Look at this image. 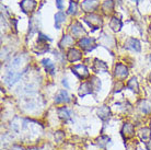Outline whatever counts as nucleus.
<instances>
[{"instance_id":"nucleus-5","label":"nucleus","mask_w":151,"mask_h":150,"mask_svg":"<svg viewBox=\"0 0 151 150\" xmlns=\"http://www.w3.org/2000/svg\"><path fill=\"white\" fill-rule=\"evenodd\" d=\"M128 71H127V68L125 67L124 65L118 64L115 67V77L119 79H124L125 77H127Z\"/></svg>"},{"instance_id":"nucleus-30","label":"nucleus","mask_w":151,"mask_h":150,"mask_svg":"<svg viewBox=\"0 0 151 150\" xmlns=\"http://www.w3.org/2000/svg\"><path fill=\"white\" fill-rule=\"evenodd\" d=\"M150 60H151V55H150Z\"/></svg>"},{"instance_id":"nucleus-25","label":"nucleus","mask_w":151,"mask_h":150,"mask_svg":"<svg viewBox=\"0 0 151 150\" xmlns=\"http://www.w3.org/2000/svg\"><path fill=\"white\" fill-rule=\"evenodd\" d=\"M63 84H64V86L66 87L67 89L69 88V84H68V81H67V79H64V80H63Z\"/></svg>"},{"instance_id":"nucleus-11","label":"nucleus","mask_w":151,"mask_h":150,"mask_svg":"<svg viewBox=\"0 0 151 150\" xmlns=\"http://www.w3.org/2000/svg\"><path fill=\"white\" fill-rule=\"evenodd\" d=\"M81 53L77 49H70L68 52V55H67V58H68L69 61H76V60H79L81 59Z\"/></svg>"},{"instance_id":"nucleus-26","label":"nucleus","mask_w":151,"mask_h":150,"mask_svg":"<svg viewBox=\"0 0 151 150\" xmlns=\"http://www.w3.org/2000/svg\"><path fill=\"white\" fill-rule=\"evenodd\" d=\"M148 149L151 150V141H150V144H148Z\"/></svg>"},{"instance_id":"nucleus-21","label":"nucleus","mask_w":151,"mask_h":150,"mask_svg":"<svg viewBox=\"0 0 151 150\" xmlns=\"http://www.w3.org/2000/svg\"><path fill=\"white\" fill-rule=\"evenodd\" d=\"M111 26L113 27V30L114 31H118L119 29H121V26H122V23L119 20H117V19H114L112 22H111Z\"/></svg>"},{"instance_id":"nucleus-6","label":"nucleus","mask_w":151,"mask_h":150,"mask_svg":"<svg viewBox=\"0 0 151 150\" xmlns=\"http://www.w3.org/2000/svg\"><path fill=\"white\" fill-rule=\"evenodd\" d=\"M92 83L91 82H84L82 83L81 86H80V89H79V95L80 97H84V95H87V94H90L93 92L92 90Z\"/></svg>"},{"instance_id":"nucleus-7","label":"nucleus","mask_w":151,"mask_h":150,"mask_svg":"<svg viewBox=\"0 0 151 150\" xmlns=\"http://www.w3.org/2000/svg\"><path fill=\"white\" fill-rule=\"evenodd\" d=\"M140 112L144 113V114H148L151 112V102L149 100H141L138 104Z\"/></svg>"},{"instance_id":"nucleus-1","label":"nucleus","mask_w":151,"mask_h":150,"mask_svg":"<svg viewBox=\"0 0 151 150\" xmlns=\"http://www.w3.org/2000/svg\"><path fill=\"white\" fill-rule=\"evenodd\" d=\"M23 72H15V71H10L6 77V83L9 87H11L12 84H14L21 77H22Z\"/></svg>"},{"instance_id":"nucleus-12","label":"nucleus","mask_w":151,"mask_h":150,"mask_svg":"<svg viewBox=\"0 0 151 150\" xmlns=\"http://www.w3.org/2000/svg\"><path fill=\"white\" fill-rule=\"evenodd\" d=\"M92 42H93V40L84 38L79 42V46L81 48L86 49V50H91V49H93L95 47V46H91L92 45Z\"/></svg>"},{"instance_id":"nucleus-8","label":"nucleus","mask_w":151,"mask_h":150,"mask_svg":"<svg viewBox=\"0 0 151 150\" xmlns=\"http://www.w3.org/2000/svg\"><path fill=\"white\" fill-rule=\"evenodd\" d=\"M140 139L145 141V143H148V141H151V131L149 128H141L138 133Z\"/></svg>"},{"instance_id":"nucleus-14","label":"nucleus","mask_w":151,"mask_h":150,"mask_svg":"<svg viewBox=\"0 0 151 150\" xmlns=\"http://www.w3.org/2000/svg\"><path fill=\"white\" fill-rule=\"evenodd\" d=\"M42 64L44 65L45 69L50 74V75H54V74H55V65H54V63H52L50 59H43L42 60Z\"/></svg>"},{"instance_id":"nucleus-27","label":"nucleus","mask_w":151,"mask_h":150,"mask_svg":"<svg viewBox=\"0 0 151 150\" xmlns=\"http://www.w3.org/2000/svg\"><path fill=\"white\" fill-rule=\"evenodd\" d=\"M149 80H150V82H151V75L149 76Z\"/></svg>"},{"instance_id":"nucleus-28","label":"nucleus","mask_w":151,"mask_h":150,"mask_svg":"<svg viewBox=\"0 0 151 150\" xmlns=\"http://www.w3.org/2000/svg\"><path fill=\"white\" fill-rule=\"evenodd\" d=\"M30 150H37V149H30Z\"/></svg>"},{"instance_id":"nucleus-17","label":"nucleus","mask_w":151,"mask_h":150,"mask_svg":"<svg viewBox=\"0 0 151 150\" xmlns=\"http://www.w3.org/2000/svg\"><path fill=\"white\" fill-rule=\"evenodd\" d=\"M72 44H73V38L69 35H65L60 42V47H67V46H70Z\"/></svg>"},{"instance_id":"nucleus-19","label":"nucleus","mask_w":151,"mask_h":150,"mask_svg":"<svg viewBox=\"0 0 151 150\" xmlns=\"http://www.w3.org/2000/svg\"><path fill=\"white\" fill-rule=\"evenodd\" d=\"M72 33L75 34L76 36H80V35H82V34H86V32H84V30L82 29V26L77 23L76 25L72 26Z\"/></svg>"},{"instance_id":"nucleus-9","label":"nucleus","mask_w":151,"mask_h":150,"mask_svg":"<svg viewBox=\"0 0 151 150\" xmlns=\"http://www.w3.org/2000/svg\"><path fill=\"white\" fill-rule=\"evenodd\" d=\"M126 48L135 50V52H140V43L135 38H130L126 43Z\"/></svg>"},{"instance_id":"nucleus-29","label":"nucleus","mask_w":151,"mask_h":150,"mask_svg":"<svg viewBox=\"0 0 151 150\" xmlns=\"http://www.w3.org/2000/svg\"><path fill=\"white\" fill-rule=\"evenodd\" d=\"M150 128H151V122H150Z\"/></svg>"},{"instance_id":"nucleus-24","label":"nucleus","mask_w":151,"mask_h":150,"mask_svg":"<svg viewBox=\"0 0 151 150\" xmlns=\"http://www.w3.org/2000/svg\"><path fill=\"white\" fill-rule=\"evenodd\" d=\"M57 7L59 8V9H63V0H57Z\"/></svg>"},{"instance_id":"nucleus-23","label":"nucleus","mask_w":151,"mask_h":150,"mask_svg":"<svg viewBox=\"0 0 151 150\" xmlns=\"http://www.w3.org/2000/svg\"><path fill=\"white\" fill-rule=\"evenodd\" d=\"M73 12H76V4L71 2L70 4V9H69V13H73Z\"/></svg>"},{"instance_id":"nucleus-16","label":"nucleus","mask_w":151,"mask_h":150,"mask_svg":"<svg viewBox=\"0 0 151 150\" xmlns=\"http://www.w3.org/2000/svg\"><path fill=\"white\" fill-rule=\"evenodd\" d=\"M65 14L63 12H58L56 15H55V26L57 29H60V24L63 22H65Z\"/></svg>"},{"instance_id":"nucleus-13","label":"nucleus","mask_w":151,"mask_h":150,"mask_svg":"<svg viewBox=\"0 0 151 150\" xmlns=\"http://www.w3.org/2000/svg\"><path fill=\"white\" fill-rule=\"evenodd\" d=\"M98 115L101 120H107V118L110 117V109H109L107 106H105V105L102 106V107H100L98 111Z\"/></svg>"},{"instance_id":"nucleus-15","label":"nucleus","mask_w":151,"mask_h":150,"mask_svg":"<svg viewBox=\"0 0 151 150\" xmlns=\"http://www.w3.org/2000/svg\"><path fill=\"white\" fill-rule=\"evenodd\" d=\"M34 6H35L34 0H23L22 1V8L25 12L31 11L34 8Z\"/></svg>"},{"instance_id":"nucleus-2","label":"nucleus","mask_w":151,"mask_h":150,"mask_svg":"<svg viewBox=\"0 0 151 150\" xmlns=\"http://www.w3.org/2000/svg\"><path fill=\"white\" fill-rule=\"evenodd\" d=\"M72 72L76 74V75L78 76L79 78H87L88 76H89V71H88V69L84 66L82 65H78V66H75V67H72Z\"/></svg>"},{"instance_id":"nucleus-22","label":"nucleus","mask_w":151,"mask_h":150,"mask_svg":"<svg viewBox=\"0 0 151 150\" xmlns=\"http://www.w3.org/2000/svg\"><path fill=\"white\" fill-rule=\"evenodd\" d=\"M64 138H65V135L63 131H57L56 134H55V139H56L57 143H61Z\"/></svg>"},{"instance_id":"nucleus-18","label":"nucleus","mask_w":151,"mask_h":150,"mask_svg":"<svg viewBox=\"0 0 151 150\" xmlns=\"http://www.w3.org/2000/svg\"><path fill=\"white\" fill-rule=\"evenodd\" d=\"M107 67H106V65L103 63V61H100V60H95V64H94V70L96 72H100V71H105Z\"/></svg>"},{"instance_id":"nucleus-20","label":"nucleus","mask_w":151,"mask_h":150,"mask_svg":"<svg viewBox=\"0 0 151 150\" xmlns=\"http://www.w3.org/2000/svg\"><path fill=\"white\" fill-rule=\"evenodd\" d=\"M128 88L134 90L135 92H138V83H137L136 78H132L130 81L128 82Z\"/></svg>"},{"instance_id":"nucleus-10","label":"nucleus","mask_w":151,"mask_h":150,"mask_svg":"<svg viewBox=\"0 0 151 150\" xmlns=\"http://www.w3.org/2000/svg\"><path fill=\"white\" fill-rule=\"evenodd\" d=\"M58 115L64 120H71V111L68 110L67 107H60V109H58Z\"/></svg>"},{"instance_id":"nucleus-3","label":"nucleus","mask_w":151,"mask_h":150,"mask_svg":"<svg viewBox=\"0 0 151 150\" xmlns=\"http://www.w3.org/2000/svg\"><path fill=\"white\" fill-rule=\"evenodd\" d=\"M135 134V129H134V126L129 123H126L124 124L123 128H122V135L124 136V138H130L132 137Z\"/></svg>"},{"instance_id":"nucleus-4","label":"nucleus","mask_w":151,"mask_h":150,"mask_svg":"<svg viewBox=\"0 0 151 150\" xmlns=\"http://www.w3.org/2000/svg\"><path fill=\"white\" fill-rule=\"evenodd\" d=\"M70 101V95L68 94V92L65 90H61L58 92V94L55 98V102L56 103H68Z\"/></svg>"}]
</instances>
